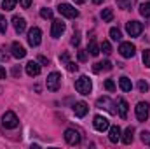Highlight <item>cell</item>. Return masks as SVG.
<instances>
[{
  "instance_id": "36",
  "label": "cell",
  "mask_w": 150,
  "mask_h": 149,
  "mask_svg": "<svg viewBox=\"0 0 150 149\" xmlns=\"http://www.w3.org/2000/svg\"><path fill=\"white\" fill-rule=\"evenodd\" d=\"M67 70H68V72H77V70H79V65L74 63V62H68V63H67Z\"/></svg>"
},
{
  "instance_id": "28",
  "label": "cell",
  "mask_w": 150,
  "mask_h": 149,
  "mask_svg": "<svg viewBox=\"0 0 150 149\" xmlns=\"http://www.w3.org/2000/svg\"><path fill=\"white\" fill-rule=\"evenodd\" d=\"M142 60H143L145 67H149V69H150V49H145V51H143V54H142Z\"/></svg>"
},
{
  "instance_id": "17",
  "label": "cell",
  "mask_w": 150,
  "mask_h": 149,
  "mask_svg": "<svg viewBox=\"0 0 150 149\" xmlns=\"http://www.w3.org/2000/svg\"><path fill=\"white\" fill-rule=\"evenodd\" d=\"M26 74L30 75V77L38 75L40 74V65H38L37 62H28V63H26Z\"/></svg>"
},
{
  "instance_id": "41",
  "label": "cell",
  "mask_w": 150,
  "mask_h": 149,
  "mask_svg": "<svg viewBox=\"0 0 150 149\" xmlns=\"http://www.w3.org/2000/svg\"><path fill=\"white\" fill-rule=\"evenodd\" d=\"M12 75H14V77H19V75H21V69H19L18 65L12 69Z\"/></svg>"
},
{
  "instance_id": "42",
  "label": "cell",
  "mask_w": 150,
  "mask_h": 149,
  "mask_svg": "<svg viewBox=\"0 0 150 149\" xmlns=\"http://www.w3.org/2000/svg\"><path fill=\"white\" fill-rule=\"evenodd\" d=\"M38 62H40V63H42V65H49V60H47V58H45V56H42V54H40V56H38Z\"/></svg>"
},
{
  "instance_id": "34",
  "label": "cell",
  "mask_w": 150,
  "mask_h": 149,
  "mask_svg": "<svg viewBox=\"0 0 150 149\" xmlns=\"http://www.w3.org/2000/svg\"><path fill=\"white\" fill-rule=\"evenodd\" d=\"M138 90H140L142 93L149 91V82H147V81H140V82H138Z\"/></svg>"
},
{
  "instance_id": "29",
  "label": "cell",
  "mask_w": 150,
  "mask_h": 149,
  "mask_svg": "<svg viewBox=\"0 0 150 149\" xmlns=\"http://www.w3.org/2000/svg\"><path fill=\"white\" fill-rule=\"evenodd\" d=\"M40 16H42L44 19H51V18H52V11L47 9V7H44V9H40Z\"/></svg>"
},
{
  "instance_id": "37",
  "label": "cell",
  "mask_w": 150,
  "mask_h": 149,
  "mask_svg": "<svg viewBox=\"0 0 150 149\" xmlns=\"http://www.w3.org/2000/svg\"><path fill=\"white\" fill-rule=\"evenodd\" d=\"M7 60H9V53L4 47H0V62H7Z\"/></svg>"
},
{
  "instance_id": "19",
  "label": "cell",
  "mask_w": 150,
  "mask_h": 149,
  "mask_svg": "<svg viewBox=\"0 0 150 149\" xmlns=\"http://www.w3.org/2000/svg\"><path fill=\"white\" fill-rule=\"evenodd\" d=\"M100 51H101V49H100V46L96 44V40H94V39H91V42L87 44V53H89L91 56H98V54H100Z\"/></svg>"
},
{
  "instance_id": "35",
  "label": "cell",
  "mask_w": 150,
  "mask_h": 149,
  "mask_svg": "<svg viewBox=\"0 0 150 149\" xmlns=\"http://www.w3.org/2000/svg\"><path fill=\"white\" fill-rule=\"evenodd\" d=\"M142 142L150 146V132H142Z\"/></svg>"
},
{
  "instance_id": "21",
  "label": "cell",
  "mask_w": 150,
  "mask_h": 149,
  "mask_svg": "<svg viewBox=\"0 0 150 149\" xmlns=\"http://www.w3.org/2000/svg\"><path fill=\"white\" fill-rule=\"evenodd\" d=\"M119 86H120V90H122V91H131V88H133L131 79H129V77H126V75H122V77L119 79Z\"/></svg>"
},
{
  "instance_id": "3",
  "label": "cell",
  "mask_w": 150,
  "mask_h": 149,
  "mask_svg": "<svg viewBox=\"0 0 150 149\" xmlns=\"http://www.w3.org/2000/svg\"><path fill=\"white\" fill-rule=\"evenodd\" d=\"M2 125L5 126V128H18V125H19V119H18V116L14 114L12 111H7L4 116H2Z\"/></svg>"
},
{
  "instance_id": "32",
  "label": "cell",
  "mask_w": 150,
  "mask_h": 149,
  "mask_svg": "<svg viewBox=\"0 0 150 149\" xmlns=\"http://www.w3.org/2000/svg\"><path fill=\"white\" fill-rule=\"evenodd\" d=\"M72 46H75V47H79V44H80V32H75L74 37H72Z\"/></svg>"
},
{
  "instance_id": "39",
  "label": "cell",
  "mask_w": 150,
  "mask_h": 149,
  "mask_svg": "<svg viewBox=\"0 0 150 149\" xmlns=\"http://www.w3.org/2000/svg\"><path fill=\"white\" fill-rule=\"evenodd\" d=\"M77 58H79V62H86V60H87V53H86V51H79Z\"/></svg>"
},
{
  "instance_id": "38",
  "label": "cell",
  "mask_w": 150,
  "mask_h": 149,
  "mask_svg": "<svg viewBox=\"0 0 150 149\" xmlns=\"http://www.w3.org/2000/svg\"><path fill=\"white\" fill-rule=\"evenodd\" d=\"M59 62H61V63H65V65H67V63H68V62H70V54H68V53H67V51H65V53H63V54H61V56H59Z\"/></svg>"
},
{
  "instance_id": "27",
  "label": "cell",
  "mask_w": 150,
  "mask_h": 149,
  "mask_svg": "<svg viewBox=\"0 0 150 149\" xmlns=\"http://www.w3.org/2000/svg\"><path fill=\"white\" fill-rule=\"evenodd\" d=\"M110 37H112V40H120L122 34H120L119 28H110Z\"/></svg>"
},
{
  "instance_id": "24",
  "label": "cell",
  "mask_w": 150,
  "mask_h": 149,
  "mask_svg": "<svg viewBox=\"0 0 150 149\" xmlns=\"http://www.w3.org/2000/svg\"><path fill=\"white\" fill-rule=\"evenodd\" d=\"M134 4H136L134 0H117V5H119L120 9H131Z\"/></svg>"
},
{
  "instance_id": "11",
  "label": "cell",
  "mask_w": 150,
  "mask_h": 149,
  "mask_svg": "<svg viewBox=\"0 0 150 149\" xmlns=\"http://www.w3.org/2000/svg\"><path fill=\"white\" fill-rule=\"evenodd\" d=\"M93 123H94V128H96L98 132H105V130L110 128V121H108L107 117H103V116H96Z\"/></svg>"
},
{
  "instance_id": "33",
  "label": "cell",
  "mask_w": 150,
  "mask_h": 149,
  "mask_svg": "<svg viewBox=\"0 0 150 149\" xmlns=\"http://www.w3.org/2000/svg\"><path fill=\"white\" fill-rule=\"evenodd\" d=\"M105 90L107 91H115V82H113L112 79H107L105 81Z\"/></svg>"
},
{
  "instance_id": "30",
  "label": "cell",
  "mask_w": 150,
  "mask_h": 149,
  "mask_svg": "<svg viewBox=\"0 0 150 149\" xmlns=\"http://www.w3.org/2000/svg\"><path fill=\"white\" fill-rule=\"evenodd\" d=\"M105 54H110L112 53V46H110V42L108 40H103V44H101V47H100Z\"/></svg>"
},
{
  "instance_id": "13",
  "label": "cell",
  "mask_w": 150,
  "mask_h": 149,
  "mask_svg": "<svg viewBox=\"0 0 150 149\" xmlns=\"http://www.w3.org/2000/svg\"><path fill=\"white\" fill-rule=\"evenodd\" d=\"M12 25H14V30L18 34H23L26 30V19L25 18H19V16H14L12 18Z\"/></svg>"
},
{
  "instance_id": "12",
  "label": "cell",
  "mask_w": 150,
  "mask_h": 149,
  "mask_svg": "<svg viewBox=\"0 0 150 149\" xmlns=\"http://www.w3.org/2000/svg\"><path fill=\"white\" fill-rule=\"evenodd\" d=\"M98 107L100 109H107V111L110 112V114H115V109H113V104L112 100L108 98V97H101V98H98Z\"/></svg>"
},
{
  "instance_id": "16",
  "label": "cell",
  "mask_w": 150,
  "mask_h": 149,
  "mask_svg": "<svg viewBox=\"0 0 150 149\" xmlns=\"http://www.w3.org/2000/svg\"><path fill=\"white\" fill-rule=\"evenodd\" d=\"M127 109H129L127 102H126L124 98H119V100H117V111H119V116H120L122 119L127 117Z\"/></svg>"
},
{
  "instance_id": "31",
  "label": "cell",
  "mask_w": 150,
  "mask_h": 149,
  "mask_svg": "<svg viewBox=\"0 0 150 149\" xmlns=\"http://www.w3.org/2000/svg\"><path fill=\"white\" fill-rule=\"evenodd\" d=\"M7 32V19L0 14V34H5Z\"/></svg>"
},
{
  "instance_id": "8",
  "label": "cell",
  "mask_w": 150,
  "mask_h": 149,
  "mask_svg": "<svg viewBox=\"0 0 150 149\" xmlns=\"http://www.w3.org/2000/svg\"><path fill=\"white\" fill-rule=\"evenodd\" d=\"M40 40H42V32H40V28L33 27V28L28 32V44L33 46V47H37L38 44H40Z\"/></svg>"
},
{
  "instance_id": "2",
  "label": "cell",
  "mask_w": 150,
  "mask_h": 149,
  "mask_svg": "<svg viewBox=\"0 0 150 149\" xmlns=\"http://www.w3.org/2000/svg\"><path fill=\"white\" fill-rule=\"evenodd\" d=\"M45 84H47V90H49V91H58L59 86H61V74H58V72H51V74L47 75Z\"/></svg>"
},
{
  "instance_id": "7",
  "label": "cell",
  "mask_w": 150,
  "mask_h": 149,
  "mask_svg": "<svg viewBox=\"0 0 150 149\" xmlns=\"http://www.w3.org/2000/svg\"><path fill=\"white\" fill-rule=\"evenodd\" d=\"M65 140H67V144H70V146H77V144H80V133H79L75 128H68V130L65 132Z\"/></svg>"
},
{
  "instance_id": "14",
  "label": "cell",
  "mask_w": 150,
  "mask_h": 149,
  "mask_svg": "<svg viewBox=\"0 0 150 149\" xmlns=\"http://www.w3.org/2000/svg\"><path fill=\"white\" fill-rule=\"evenodd\" d=\"M11 49H12V56L14 58H25L26 56V49L19 44V42H12V46H11Z\"/></svg>"
},
{
  "instance_id": "22",
  "label": "cell",
  "mask_w": 150,
  "mask_h": 149,
  "mask_svg": "<svg viewBox=\"0 0 150 149\" xmlns=\"http://www.w3.org/2000/svg\"><path fill=\"white\" fill-rule=\"evenodd\" d=\"M133 133H134L133 126L126 128V132H124V137H122V142H124V144H131V142H133Z\"/></svg>"
},
{
  "instance_id": "15",
  "label": "cell",
  "mask_w": 150,
  "mask_h": 149,
  "mask_svg": "<svg viewBox=\"0 0 150 149\" xmlns=\"http://www.w3.org/2000/svg\"><path fill=\"white\" fill-rule=\"evenodd\" d=\"M87 111H89V107H87L86 102H77L74 105V112H75L77 117H84V116L87 114Z\"/></svg>"
},
{
  "instance_id": "10",
  "label": "cell",
  "mask_w": 150,
  "mask_h": 149,
  "mask_svg": "<svg viewBox=\"0 0 150 149\" xmlns=\"http://www.w3.org/2000/svg\"><path fill=\"white\" fill-rule=\"evenodd\" d=\"M63 32H65V23L61 19H54L52 21V27H51V35L54 39H58V37L63 35Z\"/></svg>"
},
{
  "instance_id": "4",
  "label": "cell",
  "mask_w": 150,
  "mask_h": 149,
  "mask_svg": "<svg viewBox=\"0 0 150 149\" xmlns=\"http://www.w3.org/2000/svg\"><path fill=\"white\" fill-rule=\"evenodd\" d=\"M58 11H59L61 16L70 18V19H75V18L79 16V11H77L75 7H72L70 4H59V5H58Z\"/></svg>"
},
{
  "instance_id": "20",
  "label": "cell",
  "mask_w": 150,
  "mask_h": 149,
  "mask_svg": "<svg viewBox=\"0 0 150 149\" xmlns=\"http://www.w3.org/2000/svg\"><path fill=\"white\" fill-rule=\"evenodd\" d=\"M93 70H94L96 74L101 72V70H112V63H110V62H98V63H94Z\"/></svg>"
},
{
  "instance_id": "18",
  "label": "cell",
  "mask_w": 150,
  "mask_h": 149,
  "mask_svg": "<svg viewBox=\"0 0 150 149\" xmlns=\"http://www.w3.org/2000/svg\"><path fill=\"white\" fill-rule=\"evenodd\" d=\"M108 139H110V142H119L120 140V128L119 126H110L108 128Z\"/></svg>"
},
{
  "instance_id": "23",
  "label": "cell",
  "mask_w": 150,
  "mask_h": 149,
  "mask_svg": "<svg viewBox=\"0 0 150 149\" xmlns=\"http://www.w3.org/2000/svg\"><path fill=\"white\" fill-rule=\"evenodd\" d=\"M101 19H103L105 23H110L113 19V11L112 9H103V11H101Z\"/></svg>"
},
{
  "instance_id": "44",
  "label": "cell",
  "mask_w": 150,
  "mask_h": 149,
  "mask_svg": "<svg viewBox=\"0 0 150 149\" xmlns=\"http://www.w3.org/2000/svg\"><path fill=\"white\" fill-rule=\"evenodd\" d=\"M75 4H84V2H86V0H74Z\"/></svg>"
},
{
  "instance_id": "5",
  "label": "cell",
  "mask_w": 150,
  "mask_h": 149,
  "mask_svg": "<svg viewBox=\"0 0 150 149\" xmlns=\"http://www.w3.org/2000/svg\"><path fill=\"white\" fill-rule=\"evenodd\" d=\"M119 53H120L124 58H133L134 53H136V47H134V44H131V42H120Z\"/></svg>"
},
{
  "instance_id": "1",
  "label": "cell",
  "mask_w": 150,
  "mask_h": 149,
  "mask_svg": "<svg viewBox=\"0 0 150 149\" xmlns=\"http://www.w3.org/2000/svg\"><path fill=\"white\" fill-rule=\"evenodd\" d=\"M75 90L80 93V95H89L91 90H93V82L87 75H80L77 81H75Z\"/></svg>"
},
{
  "instance_id": "43",
  "label": "cell",
  "mask_w": 150,
  "mask_h": 149,
  "mask_svg": "<svg viewBox=\"0 0 150 149\" xmlns=\"http://www.w3.org/2000/svg\"><path fill=\"white\" fill-rule=\"evenodd\" d=\"M5 75H7V72H5V69L0 65V79H5Z\"/></svg>"
},
{
  "instance_id": "6",
  "label": "cell",
  "mask_w": 150,
  "mask_h": 149,
  "mask_svg": "<svg viewBox=\"0 0 150 149\" xmlns=\"http://www.w3.org/2000/svg\"><path fill=\"white\" fill-rule=\"evenodd\" d=\"M149 111H150V105L147 102H138V105H136V117H138V121H147L149 119Z\"/></svg>"
},
{
  "instance_id": "9",
  "label": "cell",
  "mask_w": 150,
  "mask_h": 149,
  "mask_svg": "<svg viewBox=\"0 0 150 149\" xmlns=\"http://www.w3.org/2000/svg\"><path fill=\"white\" fill-rule=\"evenodd\" d=\"M126 30H127V34H129L131 37H138V35L143 32V25H142L140 21H129V23L126 25Z\"/></svg>"
},
{
  "instance_id": "40",
  "label": "cell",
  "mask_w": 150,
  "mask_h": 149,
  "mask_svg": "<svg viewBox=\"0 0 150 149\" xmlns=\"http://www.w3.org/2000/svg\"><path fill=\"white\" fill-rule=\"evenodd\" d=\"M32 2H33V0H19V4H21L23 9H28V7L32 5Z\"/></svg>"
},
{
  "instance_id": "25",
  "label": "cell",
  "mask_w": 150,
  "mask_h": 149,
  "mask_svg": "<svg viewBox=\"0 0 150 149\" xmlns=\"http://www.w3.org/2000/svg\"><path fill=\"white\" fill-rule=\"evenodd\" d=\"M140 14H142L143 18H150V2L140 5Z\"/></svg>"
},
{
  "instance_id": "26",
  "label": "cell",
  "mask_w": 150,
  "mask_h": 149,
  "mask_svg": "<svg viewBox=\"0 0 150 149\" xmlns=\"http://www.w3.org/2000/svg\"><path fill=\"white\" fill-rule=\"evenodd\" d=\"M16 4H18V0H2V7L5 11H12L16 7Z\"/></svg>"
},
{
  "instance_id": "45",
  "label": "cell",
  "mask_w": 150,
  "mask_h": 149,
  "mask_svg": "<svg viewBox=\"0 0 150 149\" xmlns=\"http://www.w3.org/2000/svg\"><path fill=\"white\" fill-rule=\"evenodd\" d=\"M93 2H94V4H101L103 0H93Z\"/></svg>"
}]
</instances>
